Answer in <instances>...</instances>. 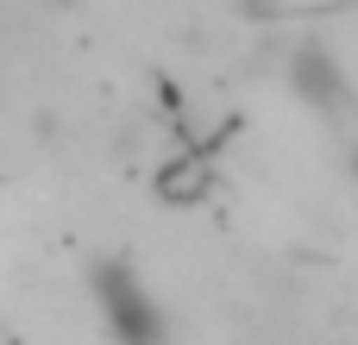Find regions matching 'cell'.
Returning a JSON list of instances; mask_svg holds the SVG:
<instances>
[{
  "label": "cell",
  "instance_id": "cell-1",
  "mask_svg": "<svg viewBox=\"0 0 358 345\" xmlns=\"http://www.w3.org/2000/svg\"><path fill=\"white\" fill-rule=\"evenodd\" d=\"M88 295H94V314H101L113 345H170V321H164V308H157V295H151V283L138 277L132 258H120V251L94 258L88 264Z\"/></svg>",
  "mask_w": 358,
  "mask_h": 345
},
{
  "label": "cell",
  "instance_id": "cell-2",
  "mask_svg": "<svg viewBox=\"0 0 358 345\" xmlns=\"http://www.w3.org/2000/svg\"><path fill=\"white\" fill-rule=\"evenodd\" d=\"M283 75H289V88H296V101L308 113H321V119H352L358 113L352 75H346V63L321 38H296L289 57H283Z\"/></svg>",
  "mask_w": 358,
  "mask_h": 345
},
{
  "label": "cell",
  "instance_id": "cell-3",
  "mask_svg": "<svg viewBox=\"0 0 358 345\" xmlns=\"http://www.w3.org/2000/svg\"><path fill=\"white\" fill-rule=\"evenodd\" d=\"M346 170L358 176V132H352V145H346Z\"/></svg>",
  "mask_w": 358,
  "mask_h": 345
},
{
  "label": "cell",
  "instance_id": "cell-4",
  "mask_svg": "<svg viewBox=\"0 0 358 345\" xmlns=\"http://www.w3.org/2000/svg\"><path fill=\"white\" fill-rule=\"evenodd\" d=\"M44 6H57V13H76V6H82V0H44Z\"/></svg>",
  "mask_w": 358,
  "mask_h": 345
}]
</instances>
